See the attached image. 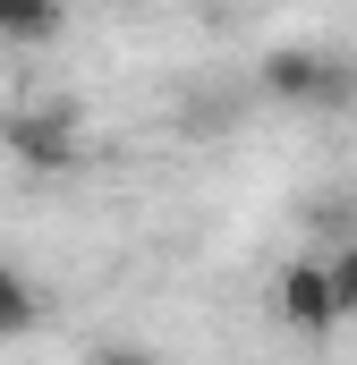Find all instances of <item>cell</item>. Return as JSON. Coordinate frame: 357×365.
<instances>
[{"instance_id":"cell-3","label":"cell","mask_w":357,"mask_h":365,"mask_svg":"<svg viewBox=\"0 0 357 365\" xmlns=\"http://www.w3.org/2000/svg\"><path fill=\"white\" fill-rule=\"evenodd\" d=\"M0 145H9L26 170H69V162L86 153V136H77V110H69V102H34V110H9Z\"/></svg>"},{"instance_id":"cell-8","label":"cell","mask_w":357,"mask_h":365,"mask_svg":"<svg viewBox=\"0 0 357 365\" xmlns=\"http://www.w3.org/2000/svg\"><path fill=\"white\" fill-rule=\"evenodd\" d=\"M0 128H9V93H0Z\"/></svg>"},{"instance_id":"cell-1","label":"cell","mask_w":357,"mask_h":365,"mask_svg":"<svg viewBox=\"0 0 357 365\" xmlns=\"http://www.w3.org/2000/svg\"><path fill=\"white\" fill-rule=\"evenodd\" d=\"M256 86L298 110H341V102H357V60L323 51V43H281V51H264Z\"/></svg>"},{"instance_id":"cell-7","label":"cell","mask_w":357,"mask_h":365,"mask_svg":"<svg viewBox=\"0 0 357 365\" xmlns=\"http://www.w3.org/2000/svg\"><path fill=\"white\" fill-rule=\"evenodd\" d=\"M86 365H154V357H145V349H128V340H111V349H94Z\"/></svg>"},{"instance_id":"cell-4","label":"cell","mask_w":357,"mask_h":365,"mask_svg":"<svg viewBox=\"0 0 357 365\" xmlns=\"http://www.w3.org/2000/svg\"><path fill=\"white\" fill-rule=\"evenodd\" d=\"M60 34H69V9H60V0H0V43L43 51V43H60Z\"/></svg>"},{"instance_id":"cell-5","label":"cell","mask_w":357,"mask_h":365,"mask_svg":"<svg viewBox=\"0 0 357 365\" xmlns=\"http://www.w3.org/2000/svg\"><path fill=\"white\" fill-rule=\"evenodd\" d=\"M34 323H43V297H34L26 272L0 255V340H17V331H34Z\"/></svg>"},{"instance_id":"cell-2","label":"cell","mask_w":357,"mask_h":365,"mask_svg":"<svg viewBox=\"0 0 357 365\" xmlns=\"http://www.w3.org/2000/svg\"><path fill=\"white\" fill-rule=\"evenodd\" d=\"M272 314H281L289 331H306V340H332V331H341V297H332L323 255H298V264L272 272Z\"/></svg>"},{"instance_id":"cell-6","label":"cell","mask_w":357,"mask_h":365,"mask_svg":"<svg viewBox=\"0 0 357 365\" xmlns=\"http://www.w3.org/2000/svg\"><path fill=\"white\" fill-rule=\"evenodd\" d=\"M323 272H332V297H341V323L357 314V238L341 247V255H323Z\"/></svg>"}]
</instances>
